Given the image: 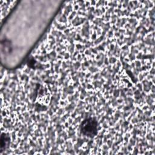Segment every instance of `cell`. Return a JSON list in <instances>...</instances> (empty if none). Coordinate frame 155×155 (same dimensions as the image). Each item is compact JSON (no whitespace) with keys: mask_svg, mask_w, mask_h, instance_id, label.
I'll return each mask as SVG.
<instances>
[{"mask_svg":"<svg viewBox=\"0 0 155 155\" xmlns=\"http://www.w3.org/2000/svg\"><path fill=\"white\" fill-rule=\"evenodd\" d=\"M98 122L95 117H88L84 119L81 124V133L85 136L93 138L97 133Z\"/></svg>","mask_w":155,"mask_h":155,"instance_id":"obj_1","label":"cell"},{"mask_svg":"<svg viewBox=\"0 0 155 155\" xmlns=\"http://www.w3.org/2000/svg\"><path fill=\"white\" fill-rule=\"evenodd\" d=\"M10 142V137L5 133H2L1 138V150H3L8 147Z\"/></svg>","mask_w":155,"mask_h":155,"instance_id":"obj_2","label":"cell"}]
</instances>
